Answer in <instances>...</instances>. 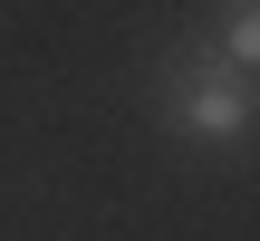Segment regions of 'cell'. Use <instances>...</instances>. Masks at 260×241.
<instances>
[{"label":"cell","instance_id":"1","mask_svg":"<svg viewBox=\"0 0 260 241\" xmlns=\"http://www.w3.org/2000/svg\"><path fill=\"white\" fill-rule=\"evenodd\" d=\"M164 126H174L183 145H241V135H251V77L212 68V58H203V68L183 58V68L164 77Z\"/></svg>","mask_w":260,"mask_h":241}]
</instances>
